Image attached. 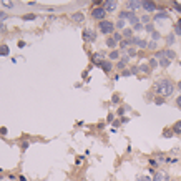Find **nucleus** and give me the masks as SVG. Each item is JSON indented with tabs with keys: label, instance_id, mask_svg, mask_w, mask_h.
Masks as SVG:
<instances>
[{
	"label": "nucleus",
	"instance_id": "7ed1b4c3",
	"mask_svg": "<svg viewBox=\"0 0 181 181\" xmlns=\"http://www.w3.org/2000/svg\"><path fill=\"white\" fill-rule=\"evenodd\" d=\"M105 15H107V10H105L103 7H96V8H93V10H92V17H93L95 20L103 22Z\"/></svg>",
	"mask_w": 181,
	"mask_h": 181
},
{
	"label": "nucleus",
	"instance_id": "a878e982",
	"mask_svg": "<svg viewBox=\"0 0 181 181\" xmlns=\"http://www.w3.org/2000/svg\"><path fill=\"white\" fill-rule=\"evenodd\" d=\"M113 38H115L116 42H120V43H121V42H123V35L118 33V32H115V33H113Z\"/></svg>",
	"mask_w": 181,
	"mask_h": 181
},
{
	"label": "nucleus",
	"instance_id": "9b49d317",
	"mask_svg": "<svg viewBox=\"0 0 181 181\" xmlns=\"http://www.w3.org/2000/svg\"><path fill=\"white\" fill-rule=\"evenodd\" d=\"M128 22H130V23L135 27L136 23H140V18L136 17V14H133V12H131V14H130V17H128Z\"/></svg>",
	"mask_w": 181,
	"mask_h": 181
},
{
	"label": "nucleus",
	"instance_id": "f704fd0d",
	"mask_svg": "<svg viewBox=\"0 0 181 181\" xmlns=\"http://www.w3.org/2000/svg\"><path fill=\"white\" fill-rule=\"evenodd\" d=\"M7 18H8V15L5 12H0V22H5Z\"/></svg>",
	"mask_w": 181,
	"mask_h": 181
},
{
	"label": "nucleus",
	"instance_id": "49530a36",
	"mask_svg": "<svg viewBox=\"0 0 181 181\" xmlns=\"http://www.w3.org/2000/svg\"><path fill=\"white\" fill-rule=\"evenodd\" d=\"M3 5H5V7H8V8H12V7H14V3H12V2H5Z\"/></svg>",
	"mask_w": 181,
	"mask_h": 181
},
{
	"label": "nucleus",
	"instance_id": "20e7f679",
	"mask_svg": "<svg viewBox=\"0 0 181 181\" xmlns=\"http://www.w3.org/2000/svg\"><path fill=\"white\" fill-rule=\"evenodd\" d=\"M95 38H96V33H95L92 28L83 30V40L85 42H95Z\"/></svg>",
	"mask_w": 181,
	"mask_h": 181
},
{
	"label": "nucleus",
	"instance_id": "6e6552de",
	"mask_svg": "<svg viewBox=\"0 0 181 181\" xmlns=\"http://www.w3.org/2000/svg\"><path fill=\"white\" fill-rule=\"evenodd\" d=\"M131 43L136 45V47H140V48H148V42L143 40V38H138V37H133L131 38Z\"/></svg>",
	"mask_w": 181,
	"mask_h": 181
},
{
	"label": "nucleus",
	"instance_id": "2f4dec72",
	"mask_svg": "<svg viewBox=\"0 0 181 181\" xmlns=\"http://www.w3.org/2000/svg\"><path fill=\"white\" fill-rule=\"evenodd\" d=\"M116 28H120V30H125V20H118V22H116Z\"/></svg>",
	"mask_w": 181,
	"mask_h": 181
},
{
	"label": "nucleus",
	"instance_id": "c756f323",
	"mask_svg": "<svg viewBox=\"0 0 181 181\" xmlns=\"http://www.w3.org/2000/svg\"><path fill=\"white\" fill-rule=\"evenodd\" d=\"M143 28H145V25L140 22V23H136V25L133 27V30H135V32H140V30H143Z\"/></svg>",
	"mask_w": 181,
	"mask_h": 181
},
{
	"label": "nucleus",
	"instance_id": "ddd939ff",
	"mask_svg": "<svg viewBox=\"0 0 181 181\" xmlns=\"http://www.w3.org/2000/svg\"><path fill=\"white\" fill-rule=\"evenodd\" d=\"M116 43H118V42L115 40L113 37H108V38H107V47H108V48H113V50H115Z\"/></svg>",
	"mask_w": 181,
	"mask_h": 181
},
{
	"label": "nucleus",
	"instance_id": "a211bd4d",
	"mask_svg": "<svg viewBox=\"0 0 181 181\" xmlns=\"http://www.w3.org/2000/svg\"><path fill=\"white\" fill-rule=\"evenodd\" d=\"M154 58H160V60L166 58V52H165V50H160V52H156V53H154Z\"/></svg>",
	"mask_w": 181,
	"mask_h": 181
},
{
	"label": "nucleus",
	"instance_id": "de8ad7c7",
	"mask_svg": "<svg viewBox=\"0 0 181 181\" xmlns=\"http://www.w3.org/2000/svg\"><path fill=\"white\" fill-rule=\"evenodd\" d=\"M130 75H131V70H130V72H128V70H125V72H123V76H130Z\"/></svg>",
	"mask_w": 181,
	"mask_h": 181
},
{
	"label": "nucleus",
	"instance_id": "09e8293b",
	"mask_svg": "<svg viewBox=\"0 0 181 181\" xmlns=\"http://www.w3.org/2000/svg\"><path fill=\"white\" fill-rule=\"evenodd\" d=\"M3 32H5V25H3V23H0V33H3Z\"/></svg>",
	"mask_w": 181,
	"mask_h": 181
},
{
	"label": "nucleus",
	"instance_id": "ea45409f",
	"mask_svg": "<svg viewBox=\"0 0 181 181\" xmlns=\"http://www.w3.org/2000/svg\"><path fill=\"white\" fill-rule=\"evenodd\" d=\"M150 165H151V168H156L158 165H160V163H158L156 160H150Z\"/></svg>",
	"mask_w": 181,
	"mask_h": 181
},
{
	"label": "nucleus",
	"instance_id": "4468645a",
	"mask_svg": "<svg viewBox=\"0 0 181 181\" xmlns=\"http://www.w3.org/2000/svg\"><path fill=\"white\" fill-rule=\"evenodd\" d=\"M72 18H73V22H83L85 20V15L81 14V12H76V14L72 15Z\"/></svg>",
	"mask_w": 181,
	"mask_h": 181
},
{
	"label": "nucleus",
	"instance_id": "39448f33",
	"mask_svg": "<svg viewBox=\"0 0 181 181\" xmlns=\"http://www.w3.org/2000/svg\"><path fill=\"white\" fill-rule=\"evenodd\" d=\"M141 7L145 8L146 12H154V10H156V3L151 2V0H143V2H141Z\"/></svg>",
	"mask_w": 181,
	"mask_h": 181
},
{
	"label": "nucleus",
	"instance_id": "3c124183",
	"mask_svg": "<svg viewBox=\"0 0 181 181\" xmlns=\"http://www.w3.org/2000/svg\"><path fill=\"white\" fill-rule=\"evenodd\" d=\"M178 90H180V92H181V81H180V83H178Z\"/></svg>",
	"mask_w": 181,
	"mask_h": 181
},
{
	"label": "nucleus",
	"instance_id": "0eeeda50",
	"mask_svg": "<svg viewBox=\"0 0 181 181\" xmlns=\"http://www.w3.org/2000/svg\"><path fill=\"white\" fill-rule=\"evenodd\" d=\"M116 5H118L116 0H107V2L103 3V8H105L107 12H113L115 8H116Z\"/></svg>",
	"mask_w": 181,
	"mask_h": 181
},
{
	"label": "nucleus",
	"instance_id": "aec40b11",
	"mask_svg": "<svg viewBox=\"0 0 181 181\" xmlns=\"http://www.w3.org/2000/svg\"><path fill=\"white\" fill-rule=\"evenodd\" d=\"M120 58V53L116 52V50H111V53H110V60H118Z\"/></svg>",
	"mask_w": 181,
	"mask_h": 181
},
{
	"label": "nucleus",
	"instance_id": "c9c22d12",
	"mask_svg": "<svg viewBox=\"0 0 181 181\" xmlns=\"http://www.w3.org/2000/svg\"><path fill=\"white\" fill-rule=\"evenodd\" d=\"M35 18V15L33 14H27V15H23V20H33Z\"/></svg>",
	"mask_w": 181,
	"mask_h": 181
},
{
	"label": "nucleus",
	"instance_id": "bb28decb",
	"mask_svg": "<svg viewBox=\"0 0 181 181\" xmlns=\"http://www.w3.org/2000/svg\"><path fill=\"white\" fill-rule=\"evenodd\" d=\"M174 33H176V35H181V18L178 20V23H176V28H174Z\"/></svg>",
	"mask_w": 181,
	"mask_h": 181
},
{
	"label": "nucleus",
	"instance_id": "f3484780",
	"mask_svg": "<svg viewBox=\"0 0 181 181\" xmlns=\"http://www.w3.org/2000/svg\"><path fill=\"white\" fill-rule=\"evenodd\" d=\"M8 47L7 45H0V57H5V55H8Z\"/></svg>",
	"mask_w": 181,
	"mask_h": 181
},
{
	"label": "nucleus",
	"instance_id": "cd10ccee",
	"mask_svg": "<svg viewBox=\"0 0 181 181\" xmlns=\"http://www.w3.org/2000/svg\"><path fill=\"white\" fill-rule=\"evenodd\" d=\"M140 70L143 72V73H150V72H151V68H150V65H141V67H140Z\"/></svg>",
	"mask_w": 181,
	"mask_h": 181
},
{
	"label": "nucleus",
	"instance_id": "a18cd8bd",
	"mask_svg": "<svg viewBox=\"0 0 181 181\" xmlns=\"http://www.w3.org/2000/svg\"><path fill=\"white\" fill-rule=\"evenodd\" d=\"M176 105H178V108L181 110V96H178V98H176Z\"/></svg>",
	"mask_w": 181,
	"mask_h": 181
},
{
	"label": "nucleus",
	"instance_id": "5701e85b",
	"mask_svg": "<svg viewBox=\"0 0 181 181\" xmlns=\"http://www.w3.org/2000/svg\"><path fill=\"white\" fill-rule=\"evenodd\" d=\"M173 135H174L173 130H165V131H163V136H165V138H171Z\"/></svg>",
	"mask_w": 181,
	"mask_h": 181
},
{
	"label": "nucleus",
	"instance_id": "72a5a7b5",
	"mask_svg": "<svg viewBox=\"0 0 181 181\" xmlns=\"http://www.w3.org/2000/svg\"><path fill=\"white\" fill-rule=\"evenodd\" d=\"M148 48H150V50H156V42H148Z\"/></svg>",
	"mask_w": 181,
	"mask_h": 181
},
{
	"label": "nucleus",
	"instance_id": "423d86ee",
	"mask_svg": "<svg viewBox=\"0 0 181 181\" xmlns=\"http://www.w3.org/2000/svg\"><path fill=\"white\" fill-rule=\"evenodd\" d=\"M141 7V2L140 0H128L126 2V8L128 12H133V10H136V8Z\"/></svg>",
	"mask_w": 181,
	"mask_h": 181
},
{
	"label": "nucleus",
	"instance_id": "7c9ffc66",
	"mask_svg": "<svg viewBox=\"0 0 181 181\" xmlns=\"http://www.w3.org/2000/svg\"><path fill=\"white\" fill-rule=\"evenodd\" d=\"M166 42H168V45H173V43H174V35H173V33L168 35V37H166Z\"/></svg>",
	"mask_w": 181,
	"mask_h": 181
},
{
	"label": "nucleus",
	"instance_id": "393cba45",
	"mask_svg": "<svg viewBox=\"0 0 181 181\" xmlns=\"http://www.w3.org/2000/svg\"><path fill=\"white\" fill-rule=\"evenodd\" d=\"M150 20H151V18H150V15H143V17H141V23H143V25H148Z\"/></svg>",
	"mask_w": 181,
	"mask_h": 181
},
{
	"label": "nucleus",
	"instance_id": "79ce46f5",
	"mask_svg": "<svg viewBox=\"0 0 181 181\" xmlns=\"http://www.w3.org/2000/svg\"><path fill=\"white\" fill-rule=\"evenodd\" d=\"M154 103H156V105H163V103H165V98H156Z\"/></svg>",
	"mask_w": 181,
	"mask_h": 181
},
{
	"label": "nucleus",
	"instance_id": "4be33fe9",
	"mask_svg": "<svg viewBox=\"0 0 181 181\" xmlns=\"http://www.w3.org/2000/svg\"><path fill=\"white\" fill-rule=\"evenodd\" d=\"M158 67V60H156V58H151V60H150V68H151V70H154V68Z\"/></svg>",
	"mask_w": 181,
	"mask_h": 181
},
{
	"label": "nucleus",
	"instance_id": "4c0bfd02",
	"mask_svg": "<svg viewBox=\"0 0 181 181\" xmlns=\"http://www.w3.org/2000/svg\"><path fill=\"white\" fill-rule=\"evenodd\" d=\"M128 55H130V57H135V55H136V50H135V48H128Z\"/></svg>",
	"mask_w": 181,
	"mask_h": 181
},
{
	"label": "nucleus",
	"instance_id": "f8f14e48",
	"mask_svg": "<svg viewBox=\"0 0 181 181\" xmlns=\"http://www.w3.org/2000/svg\"><path fill=\"white\" fill-rule=\"evenodd\" d=\"M123 37H125V40H131L133 38V30L131 28H125L123 30Z\"/></svg>",
	"mask_w": 181,
	"mask_h": 181
},
{
	"label": "nucleus",
	"instance_id": "dca6fc26",
	"mask_svg": "<svg viewBox=\"0 0 181 181\" xmlns=\"http://www.w3.org/2000/svg\"><path fill=\"white\" fill-rule=\"evenodd\" d=\"M165 18H168V14H166V12H160V14L154 15V20H165Z\"/></svg>",
	"mask_w": 181,
	"mask_h": 181
},
{
	"label": "nucleus",
	"instance_id": "412c9836",
	"mask_svg": "<svg viewBox=\"0 0 181 181\" xmlns=\"http://www.w3.org/2000/svg\"><path fill=\"white\" fill-rule=\"evenodd\" d=\"M165 52H166V58H168V60H173L174 57H176V53H174L173 50H165Z\"/></svg>",
	"mask_w": 181,
	"mask_h": 181
},
{
	"label": "nucleus",
	"instance_id": "c85d7f7f",
	"mask_svg": "<svg viewBox=\"0 0 181 181\" xmlns=\"http://www.w3.org/2000/svg\"><path fill=\"white\" fill-rule=\"evenodd\" d=\"M145 30H146V32H150V33H153V32H154L153 23H148V25H145Z\"/></svg>",
	"mask_w": 181,
	"mask_h": 181
},
{
	"label": "nucleus",
	"instance_id": "f03ea898",
	"mask_svg": "<svg viewBox=\"0 0 181 181\" xmlns=\"http://www.w3.org/2000/svg\"><path fill=\"white\" fill-rule=\"evenodd\" d=\"M115 25L113 22H110V20H103L98 23V30H100L101 33H105V35H110V33H115Z\"/></svg>",
	"mask_w": 181,
	"mask_h": 181
},
{
	"label": "nucleus",
	"instance_id": "8fccbe9b",
	"mask_svg": "<svg viewBox=\"0 0 181 181\" xmlns=\"http://www.w3.org/2000/svg\"><path fill=\"white\" fill-rule=\"evenodd\" d=\"M81 160H83V158H81V156H78V158H76V165H81Z\"/></svg>",
	"mask_w": 181,
	"mask_h": 181
},
{
	"label": "nucleus",
	"instance_id": "c03bdc74",
	"mask_svg": "<svg viewBox=\"0 0 181 181\" xmlns=\"http://www.w3.org/2000/svg\"><path fill=\"white\" fill-rule=\"evenodd\" d=\"M111 101H113V103H118V101H120V96H118V95H113Z\"/></svg>",
	"mask_w": 181,
	"mask_h": 181
},
{
	"label": "nucleus",
	"instance_id": "b1692460",
	"mask_svg": "<svg viewBox=\"0 0 181 181\" xmlns=\"http://www.w3.org/2000/svg\"><path fill=\"white\" fill-rule=\"evenodd\" d=\"M130 45H131V40H125V38H123V42L120 43V47H121V48H128Z\"/></svg>",
	"mask_w": 181,
	"mask_h": 181
},
{
	"label": "nucleus",
	"instance_id": "a19ab883",
	"mask_svg": "<svg viewBox=\"0 0 181 181\" xmlns=\"http://www.w3.org/2000/svg\"><path fill=\"white\" fill-rule=\"evenodd\" d=\"M151 35H153V42H156V40H158V38H160V33H158L156 30H154V32H153V33H151Z\"/></svg>",
	"mask_w": 181,
	"mask_h": 181
},
{
	"label": "nucleus",
	"instance_id": "9d476101",
	"mask_svg": "<svg viewBox=\"0 0 181 181\" xmlns=\"http://www.w3.org/2000/svg\"><path fill=\"white\" fill-rule=\"evenodd\" d=\"M100 67L103 68V72H105V73H110V72H111V63H110V61H107V60L101 61Z\"/></svg>",
	"mask_w": 181,
	"mask_h": 181
},
{
	"label": "nucleus",
	"instance_id": "f257e3e1",
	"mask_svg": "<svg viewBox=\"0 0 181 181\" xmlns=\"http://www.w3.org/2000/svg\"><path fill=\"white\" fill-rule=\"evenodd\" d=\"M154 92L160 93L161 96H169V95L174 92V85L169 80L165 78V80H160L156 85H154Z\"/></svg>",
	"mask_w": 181,
	"mask_h": 181
},
{
	"label": "nucleus",
	"instance_id": "1a4fd4ad",
	"mask_svg": "<svg viewBox=\"0 0 181 181\" xmlns=\"http://www.w3.org/2000/svg\"><path fill=\"white\" fill-rule=\"evenodd\" d=\"M153 181H169V176L165 171H158V173H154Z\"/></svg>",
	"mask_w": 181,
	"mask_h": 181
},
{
	"label": "nucleus",
	"instance_id": "58836bf2",
	"mask_svg": "<svg viewBox=\"0 0 181 181\" xmlns=\"http://www.w3.org/2000/svg\"><path fill=\"white\" fill-rule=\"evenodd\" d=\"M173 7H174V10H178V12H181V5L178 3V2H173Z\"/></svg>",
	"mask_w": 181,
	"mask_h": 181
},
{
	"label": "nucleus",
	"instance_id": "473e14b6",
	"mask_svg": "<svg viewBox=\"0 0 181 181\" xmlns=\"http://www.w3.org/2000/svg\"><path fill=\"white\" fill-rule=\"evenodd\" d=\"M136 181H153V180H151L150 176H145V174H143V176H138V178H136Z\"/></svg>",
	"mask_w": 181,
	"mask_h": 181
},
{
	"label": "nucleus",
	"instance_id": "e433bc0d",
	"mask_svg": "<svg viewBox=\"0 0 181 181\" xmlns=\"http://www.w3.org/2000/svg\"><path fill=\"white\" fill-rule=\"evenodd\" d=\"M126 110H128V107H121L120 110L116 111V113H118V115H120V116H121V115H125V111H126Z\"/></svg>",
	"mask_w": 181,
	"mask_h": 181
},
{
	"label": "nucleus",
	"instance_id": "2eb2a0df",
	"mask_svg": "<svg viewBox=\"0 0 181 181\" xmlns=\"http://www.w3.org/2000/svg\"><path fill=\"white\" fill-rule=\"evenodd\" d=\"M171 130L174 131V135H181V120H180V121H176V123L173 125V128H171Z\"/></svg>",
	"mask_w": 181,
	"mask_h": 181
},
{
	"label": "nucleus",
	"instance_id": "37998d69",
	"mask_svg": "<svg viewBox=\"0 0 181 181\" xmlns=\"http://www.w3.org/2000/svg\"><path fill=\"white\" fill-rule=\"evenodd\" d=\"M138 72H140V67H133V68H131V75H136Z\"/></svg>",
	"mask_w": 181,
	"mask_h": 181
},
{
	"label": "nucleus",
	"instance_id": "6ab92c4d",
	"mask_svg": "<svg viewBox=\"0 0 181 181\" xmlns=\"http://www.w3.org/2000/svg\"><path fill=\"white\" fill-rule=\"evenodd\" d=\"M169 63H171V60H168V58H163V60H160V67L168 68V67H169Z\"/></svg>",
	"mask_w": 181,
	"mask_h": 181
}]
</instances>
